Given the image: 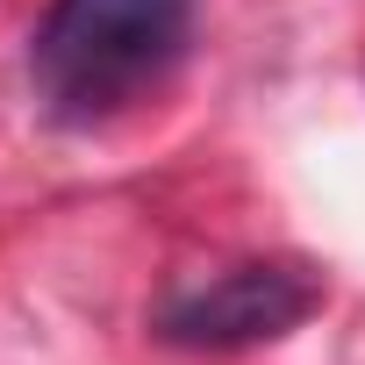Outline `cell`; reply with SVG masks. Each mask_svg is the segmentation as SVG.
<instances>
[{
    "label": "cell",
    "instance_id": "obj_1",
    "mask_svg": "<svg viewBox=\"0 0 365 365\" xmlns=\"http://www.w3.org/2000/svg\"><path fill=\"white\" fill-rule=\"evenodd\" d=\"M194 36V0H51L29 36V79L51 122L93 129L165 86Z\"/></svg>",
    "mask_w": 365,
    "mask_h": 365
},
{
    "label": "cell",
    "instance_id": "obj_2",
    "mask_svg": "<svg viewBox=\"0 0 365 365\" xmlns=\"http://www.w3.org/2000/svg\"><path fill=\"white\" fill-rule=\"evenodd\" d=\"M315 308H322V287L301 265H230L208 287L165 301L158 336L179 351H251V344H279Z\"/></svg>",
    "mask_w": 365,
    "mask_h": 365
}]
</instances>
